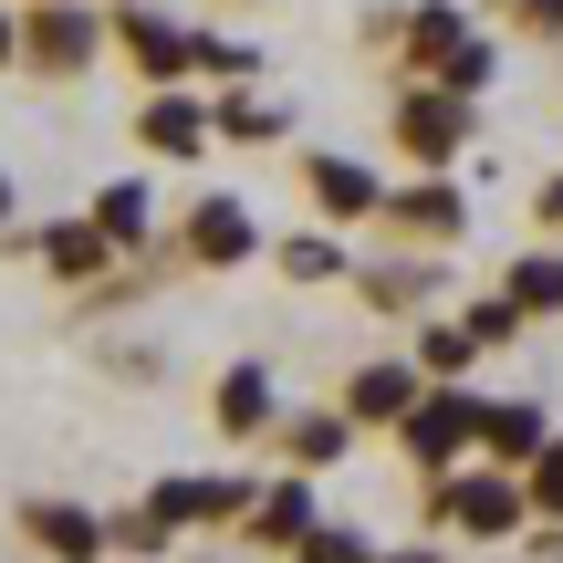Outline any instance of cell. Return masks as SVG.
Listing matches in <instances>:
<instances>
[{
	"label": "cell",
	"instance_id": "6da1fadb",
	"mask_svg": "<svg viewBox=\"0 0 563 563\" xmlns=\"http://www.w3.org/2000/svg\"><path fill=\"white\" fill-rule=\"evenodd\" d=\"M428 522L439 532H470V543H511V532H532V490L522 470H449L439 490H428Z\"/></svg>",
	"mask_w": 563,
	"mask_h": 563
},
{
	"label": "cell",
	"instance_id": "7a4b0ae2",
	"mask_svg": "<svg viewBox=\"0 0 563 563\" xmlns=\"http://www.w3.org/2000/svg\"><path fill=\"white\" fill-rule=\"evenodd\" d=\"M115 42V21L95 11V0H21V74H95V53Z\"/></svg>",
	"mask_w": 563,
	"mask_h": 563
},
{
	"label": "cell",
	"instance_id": "3957f363",
	"mask_svg": "<svg viewBox=\"0 0 563 563\" xmlns=\"http://www.w3.org/2000/svg\"><path fill=\"white\" fill-rule=\"evenodd\" d=\"M481 407H490V397H470V386H428V397L397 418V449L428 470V481H449V470L481 449Z\"/></svg>",
	"mask_w": 563,
	"mask_h": 563
},
{
	"label": "cell",
	"instance_id": "277c9868",
	"mask_svg": "<svg viewBox=\"0 0 563 563\" xmlns=\"http://www.w3.org/2000/svg\"><path fill=\"white\" fill-rule=\"evenodd\" d=\"M470 136H481V95H449V84H407L397 95V146L418 167H449Z\"/></svg>",
	"mask_w": 563,
	"mask_h": 563
},
{
	"label": "cell",
	"instance_id": "5b68a950",
	"mask_svg": "<svg viewBox=\"0 0 563 563\" xmlns=\"http://www.w3.org/2000/svg\"><path fill=\"white\" fill-rule=\"evenodd\" d=\"M21 543H32L42 563H115V532H104L95 501H63V490H32V501L11 511Z\"/></svg>",
	"mask_w": 563,
	"mask_h": 563
},
{
	"label": "cell",
	"instance_id": "8992f818",
	"mask_svg": "<svg viewBox=\"0 0 563 563\" xmlns=\"http://www.w3.org/2000/svg\"><path fill=\"white\" fill-rule=\"evenodd\" d=\"M262 220H251V199H230V188H209V199H188V230H178V262H199V272H241V262H262Z\"/></svg>",
	"mask_w": 563,
	"mask_h": 563
},
{
	"label": "cell",
	"instance_id": "52a82bcc",
	"mask_svg": "<svg viewBox=\"0 0 563 563\" xmlns=\"http://www.w3.org/2000/svg\"><path fill=\"white\" fill-rule=\"evenodd\" d=\"M386 230H397L407 251H449L470 230V199H460V178L449 167H418L407 188H386Z\"/></svg>",
	"mask_w": 563,
	"mask_h": 563
},
{
	"label": "cell",
	"instance_id": "ba28073f",
	"mask_svg": "<svg viewBox=\"0 0 563 563\" xmlns=\"http://www.w3.org/2000/svg\"><path fill=\"white\" fill-rule=\"evenodd\" d=\"M302 199L323 209V230H355V220H386V178L365 157H334V146H313L302 157Z\"/></svg>",
	"mask_w": 563,
	"mask_h": 563
},
{
	"label": "cell",
	"instance_id": "9c48e42d",
	"mask_svg": "<svg viewBox=\"0 0 563 563\" xmlns=\"http://www.w3.org/2000/svg\"><path fill=\"white\" fill-rule=\"evenodd\" d=\"M115 42H125V63H136L146 84H188V74H199V32L167 21V11H146V0L115 11Z\"/></svg>",
	"mask_w": 563,
	"mask_h": 563
},
{
	"label": "cell",
	"instance_id": "30bf717a",
	"mask_svg": "<svg viewBox=\"0 0 563 563\" xmlns=\"http://www.w3.org/2000/svg\"><path fill=\"white\" fill-rule=\"evenodd\" d=\"M251 490H262V481H199V470H178V481L146 490V511H157L167 532H220V522L251 511Z\"/></svg>",
	"mask_w": 563,
	"mask_h": 563
},
{
	"label": "cell",
	"instance_id": "8fae6325",
	"mask_svg": "<svg viewBox=\"0 0 563 563\" xmlns=\"http://www.w3.org/2000/svg\"><path fill=\"white\" fill-rule=\"evenodd\" d=\"M470 42H481V21H470L460 0H418V11L397 21V53H407V74H418V84H439Z\"/></svg>",
	"mask_w": 563,
	"mask_h": 563
},
{
	"label": "cell",
	"instance_id": "7c38bea8",
	"mask_svg": "<svg viewBox=\"0 0 563 563\" xmlns=\"http://www.w3.org/2000/svg\"><path fill=\"white\" fill-rule=\"evenodd\" d=\"M136 146H146V157H199V146H220V136H209V95H188V84H146Z\"/></svg>",
	"mask_w": 563,
	"mask_h": 563
},
{
	"label": "cell",
	"instance_id": "4fadbf2b",
	"mask_svg": "<svg viewBox=\"0 0 563 563\" xmlns=\"http://www.w3.org/2000/svg\"><path fill=\"white\" fill-rule=\"evenodd\" d=\"M418 397H428V365L418 355H376V365L344 376V418H355V428H397Z\"/></svg>",
	"mask_w": 563,
	"mask_h": 563
},
{
	"label": "cell",
	"instance_id": "5bb4252c",
	"mask_svg": "<svg viewBox=\"0 0 563 563\" xmlns=\"http://www.w3.org/2000/svg\"><path fill=\"white\" fill-rule=\"evenodd\" d=\"M313 522H323V501H313V470H282V481H262V490H251V511H241V532H251L262 553H292Z\"/></svg>",
	"mask_w": 563,
	"mask_h": 563
},
{
	"label": "cell",
	"instance_id": "9a60e30c",
	"mask_svg": "<svg viewBox=\"0 0 563 563\" xmlns=\"http://www.w3.org/2000/svg\"><path fill=\"white\" fill-rule=\"evenodd\" d=\"M209 418H220V439H272V428H282V397H272V365H262V355L220 365V386H209Z\"/></svg>",
	"mask_w": 563,
	"mask_h": 563
},
{
	"label": "cell",
	"instance_id": "2e32d148",
	"mask_svg": "<svg viewBox=\"0 0 563 563\" xmlns=\"http://www.w3.org/2000/svg\"><path fill=\"white\" fill-rule=\"evenodd\" d=\"M32 262L53 272V282H74V292H84V282H104V272H115V241H104V230H95V209H84V220L32 230Z\"/></svg>",
	"mask_w": 563,
	"mask_h": 563
},
{
	"label": "cell",
	"instance_id": "e0dca14e",
	"mask_svg": "<svg viewBox=\"0 0 563 563\" xmlns=\"http://www.w3.org/2000/svg\"><path fill=\"white\" fill-rule=\"evenodd\" d=\"M543 439H553V418L532 397H490L481 407V460L490 470H532V449H543Z\"/></svg>",
	"mask_w": 563,
	"mask_h": 563
},
{
	"label": "cell",
	"instance_id": "ac0fdd59",
	"mask_svg": "<svg viewBox=\"0 0 563 563\" xmlns=\"http://www.w3.org/2000/svg\"><path fill=\"white\" fill-rule=\"evenodd\" d=\"M272 449H282L292 470H334L344 449H355V418H344V407H302V418L272 428Z\"/></svg>",
	"mask_w": 563,
	"mask_h": 563
},
{
	"label": "cell",
	"instance_id": "d6986e66",
	"mask_svg": "<svg viewBox=\"0 0 563 563\" xmlns=\"http://www.w3.org/2000/svg\"><path fill=\"white\" fill-rule=\"evenodd\" d=\"M95 230L115 251H146V241H157V188H146V178H104L95 188Z\"/></svg>",
	"mask_w": 563,
	"mask_h": 563
},
{
	"label": "cell",
	"instance_id": "ffe728a7",
	"mask_svg": "<svg viewBox=\"0 0 563 563\" xmlns=\"http://www.w3.org/2000/svg\"><path fill=\"white\" fill-rule=\"evenodd\" d=\"M209 136H220V146H282V136H292V115H282V104H262L251 84H230V95L209 104Z\"/></svg>",
	"mask_w": 563,
	"mask_h": 563
},
{
	"label": "cell",
	"instance_id": "44dd1931",
	"mask_svg": "<svg viewBox=\"0 0 563 563\" xmlns=\"http://www.w3.org/2000/svg\"><path fill=\"white\" fill-rule=\"evenodd\" d=\"M418 365H428V386H460L481 365V334L470 323H418Z\"/></svg>",
	"mask_w": 563,
	"mask_h": 563
},
{
	"label": "cell",
	"instance_id": "7402d4cb",
	"mask_svg": "<svg viewBox=\"0 0 563 563\" xmlns=\"http://www.w3.org/2000/svg\"><path fill=\"white\" fill-rule=\"evenodd\" d=\"M501 292L522 302V313H563V251H522V262L501 272Z\"/></svg>",
	"mask_w": 563,
	"mask_h": 563
},
{
	"label": "cell",
	"instance_id": "603a6c76",
	"mask_svg": "<svg viewBox=\"0 0 563 563\" xmlns=\"http://www.w3.org/2000/svg\"><path fill=\"white\" fill-rule=\"evenodd\" d=\"M272 262L292 272V282H355V272H344V230H302V241L272 251Z\"/></svg>",
	"mask_w": 563,
	"mask_h": 563
},
{
	"label": "cell",
	"instance_id": "cb8c5ba5",
	"mask_svg": "<svg viewBox=\"0 0 563 563\" xmlns=\"http://www.w3.org/2000/svg\"><path fill=\"white\" fill-rule=\"evenodd\" d=\"M104 532H115V553H125V563H167V543H178V532H167L146 501H136V511H104Z\"/></svg>",
	"mask_w": 563,
	"mask_h": 563
},
{
	"label": "cell",
	"instance_id": "d4e9b609",
	"mask_svg": "<svg viewBox=\"0 0 563 563\" xmlns=\"http://www.w3.org/2000/svg\"><path fill=\"white\" fill-rule=\"evenodd\" d=\"M376 553H386V543H365L355 522H313V532L292 543V563H376Z\"/></svg>",
	"mask_w": 563,
	"mask_h": 563
},
{
	"label": "cell",
	"instance_id": "484cf974",
	"mask_svg": "<svg viewBox=\"0 0 563 563\" xmlns=\"http://www.w3.org/2000/svg\"><path fill=\"white\" fill-rule=\"evenodd\" d=\"M522 490H532V522H563V428L543 449H532V470H522Z\"/></svg>",
	"mask_w": 563,
	"mask_h": 563
},
{
	"label": "cell",
	"instance_id": "4316f807",
	"mask_svg": "<svg viewBox=\"0 0 563 563\" xmlns=\"http://www.w3.org/2000/svg\"><path fill=\"white\" fill-rule=\"evenodd\" d=\"M460 323H470V334H481V355H490V344H522V323H532V313H522V302H511V292H481V302H470Z\"/></svg>",
	"mask_w": 563,
	"mask_h": 563
},
{
	"label": "cell",
	"instance_id": "83f0119b",
	"mask_svg": "<svg viewBox=\"0 0 563 563\" xmlns=\"http://www.w3.org/2000/svg\"><path fill=\"white\" fill-rule=\"evenodd\" d=\"M355 282H365V302H376V313H418V292H428L418 262H386V272H355Z\"/></svg>",
	"mask_w": 563,
	"mask_h": 563
},
{
	"label": "cell",
	"instance_id": "f1b7e54d",
	"mask_svg": "<svg viewBox=\"0 0 563 563\" xmlns=\"http://www.w3.org/2000/svg\"><path fill=\"white\" fill-rule=\"evenodd\" d=\"M490 21L522 42H563V0H490Z\"/></svg>",
	"mask_w": 563,
	"mask_h": 563
},
{
	"label": "cell",
	"instance_id": "f546056e",
	"mask_svg": "<svg viewBox=\"0 0 563 563\" xmlns=\"http://www.w3.org/2000/svg\"><path fill=\"white\" fill-rule=\"evenodd\" d=\"M199 74H220V84H251V74H262V53H251V42H230V32H199Z\"/></svg>",
	"mask_w": 563,
	"mask_h": 563
},
{
	"label": "cell",
	"instance_id": "4dcf8cb0",
	"mask_svg": "<svg viewBox=\"0 0 563 563\" xmlns=\"http://www.w3.org/2000/svg\"><path fill=\"white\" fill-rule=\"evenodd\" d=\"M0 74H21V11L0 0Z\"/></svg>",
	"mask_w": 563,
	"mask_h": 563
},
{
	"label": "cell",
	"instance_id": "1f68e13d",
	"mask_svg": "<svg viewBox=\"0 0 563 563\" xmlns=\"http://www.w3.org/2000/svg\"><path fill=\"white\" fill-rule=\"evenodd\" d=\"M532 209H543V230H563V167L543 178V199H532Z\"/></svg>",
	"mask_w": 563,
	"mask_h": 563
},
{
	"label": "cell",
	"instance_id": "d6a6232c",
	"mask_svg": "<svg viewBox=\"0 0 563 563\" xmlns=\"http://www.w3.org/2000/svg\"><path fill=\"white\" fill-rule=\"evenodd\" d=\"M11 220H21V178L0 167V230H11Z\"/></svg>",
	"mask_w": 563,
	"mask_h": 563
},
{
	"label": "cell",
	"instance_id": "836d02e7",
	"mask_svg": "<svg viewBox=\"0 0 563 563\" xmlns=\"http://www.w3.org/2000/svg\"><path fill=\"white\" fill-rule=\"evenodd\" d=\"M376 563H439V553H428V543H397V553H376Z\"/></svg>",
	"mask_w": 563,
	"mask_h": 563
},
{
	"label": "cell",
	"instance_id": "e575fe53",
	"mask_svg": "<svg viewBox=\"0 0 563 563\" xmlns=\"http://www.w3.org/2000/svg\"><path fill=\"white\" fill-rule=\"evenodd\" d=\"M251 11H262V0H251Z\"/></svg>",
	"mask_w": 563,
	"mask_h": 563
},
{
	"label": "cell",
	"instance_id": "d590c367",
	"mask_svg": "<svg viewBox=\"0 0 563 563\" xmlns=\"http://www.w3.org/2000/svg\"><path fill=\"white\" fill-rule=\"evenodd\" d=\"M11 11H21V0H11Z\"/></svg>",
	"mask_w": 563,
	"mask_h": 563
},
{
	"label": "cell",
	"instance_id": "8d00e7d4",
	"mask_svg": "<svg viewBox=\"0 0 563 563\" xmlns=\"http://www.w3.org/2000/svg\"><path fill=\"white\" fill-rule=\"evenodd\" d=\"M115 563H125V553H115Z\"/></svg>",
	"mask_w": 563,
	"mask_h": 563
}]
</instances>
